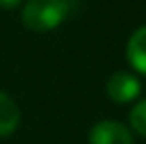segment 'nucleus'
Returning <instances> with one entry per match:
<instances>
[{"mask_svg": "<svg viewBox=\"0 0 146 144\" xmlns=\"http://www.w3.org/2000/svg\"><path fill=\"white\" fill-rule=\"evenodd\" d=\"M127 59L138 74L146 76V26L138 28L127 40Z\"/></svg>", "mask_w": 146, "mask_h": 144, "instance_id": "obj_4", "label": "nucleus"}, {"mask_svg": "<svg viewBox=\"0 0 146 144\" xmlns=\"http://www.w3.org/2000/svg\"><path fill=\"white\" fill-rule=\"evenodd\" d=\"M70 7V0H28L21 11V21L34 32H49L66 21Z\"/></svg>", "mask_w": 146, "mask_h": 144, "instance_id": "obj_1", "label": "nucleus"}, {"mask_svg": "<svg viewBox=\"0 0 146 144\" xmlns=\"http://www.w3.org/2000/svg\"><path fill=\"white\" fill-rule=\"evenodd\" d=\"M19 121H21V112H19L17 104L4 91H0V138L13 133L17 129Z\"/></svg>", "mask_w": 146, "mask_h": 144, "instance_id": "obj_5", "label": "nucleus"}, {"mask_svg": "<svg viewBox=\"0 0 146 144\" xmlns=\"http://www.w3.org/2000/svg\"><path fill=\"white\" fill-rule=\"evenodd\" d=\"M89 144H133V136L119 121H98L89 131Z\"/></svg>", "mask_w": 146, "mask_h": 144, "instance_id": "obj_3", "label": "nucleus"}, {"mask_svg": "<svg viewBox=\"0 0 146 144\" xmlns=\"http://www.w3.org/2000/svg\"><path fill=\"white\" fill-rule=\"evenodd\" d=\"M19 4H21V0H0V7L9 9V11H11V9H17Z\"/></svg>", "mask_w": 146, "mask_h": 144, "instance_id": "obj_7", "label": "nucleus"}, {"mask_svg": "<svg viewBox=\"0 0 146 144\" xmlns=\"http://www.w3.org/2000/svg\"><path fill=\"white\" fill-rule=\"evenodd\" d=\"M129 123H131L133 131H138L140 136H146V100L138 102L129 112Z\"/></svg>", "mask_w": 146, "mask_h": 144, "instance_id": "obj_6", "label": "nucleus"}, {"mask_svg": "<svg viewBox=\"0 0 146 144\" xmlns=\"http://www.w3.org/2000/svg\"><path fill=\"white\" fill-rule=\"evenodd\" d=\"M140 91H142V83L131 72H114L106 83L108 98L117 104H127L135 100L140 96Z\"/></svg>", "mask_w": 146, "mask_h": 144, "instance_id": "obj_2", "label": "nucleus"}]
</instances>
